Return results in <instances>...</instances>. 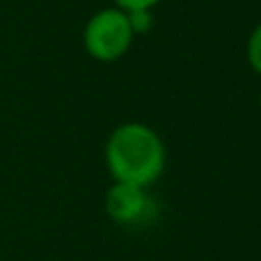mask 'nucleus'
<instances>
[{"mask_svg":"<svg viewBox=\"0 0 261 261\" xmlns=\"http://www.w3.org/2000/svg\"><path fill=\"white\" fill-rule=\"evenodd\" d=\"M149 197L147 188H140L124 181H113L106 193V213L119 225H133L147 216Z\"/></svg>","mask_w":261,"mask_h":261,"instance_id":"7ed1b4c3","label":"nucleus"},{"mask_svg":"<svg viewBox=\"0 0 261 261\" xmlns=\"http://www.w3.org/2000/svg\"><path fill=\"white\" fill-rule=\"evenodd\" d=\"M106 165L115 181L149 188L165 172V142L142 122L119 124L106 142Z\"/></svg>","mask_w":261,"mask_h":261,"instance_id":"f257e3e1","label":"nucleus"},{"mask_svg":"<svg viewBox=\"0 0 261 261\" xmlns=\"http://www.w3.org/2000/svg\"><path fill=\"white\" fill-rule=\"evenodd\" d=\"M115 7H119L122 12H142V9H149L151 12L153 7H156L158 3H163V0H113Z\"/></svg>","mask_w":261,"mask_h":261,"instance_id":"423d86ee","label":"nucleus"},{"mask_svg":"<svg viewBox=\"0 0 261 261\" xmlns=\"http://www.w3.org/2000/svg\"><path fill=\"white\" fill-rule=\"evenodd\" d=\"M259 108H261V90H259Z\"/></svg>","mask_w":261,"mask_h":261,"instance_id":"0eeeda50","label":"nucleus"},{"mask_svg":"<svg viewBox=\"0 0 261 261\" xmlns=\"http://www.w3.org/2000/svg\"><path fill=\"white\" fill-rule=\"evenodd\" d=\"M135 32L128 14L119 7H103L94 12L83 30V46L96 62H117L128 53Z\"/></svg>","mask_w":261,"mask_h":261,"instance_id":"f03ea898","label":"nucleus"},{"mask_svg":"<svg viewBox=\"0 0 261 261\" xmlns=\"http://www.w3.org/2000/svg\"><path fill=\"white\" fill-rule=\"evenodd\" d=\"M128 21H130V28H133L135 37L149 32V30H151V25H153V16H151V12H149V9H142V12H130L128 14Z\"/></svg>","mask_w":261,"mask_h":261,"instance_id":"39448f33","label":"nucleus"},{"mask_svg":"<svg viewBox=\"0 0 261 261\" xmlns=\"http://www.w3.org/2000/svg\"><path fill=\"white\" fill-rule=\"evenodd\" d=\"M245 55H248V64L252 67V71L261 76V23L254 25V30L250 32L248 46H245Z\"/></svg>","mask_w":261,"mask_h":261,"instance_id":"20e7f679","label":"nucleus"}]
</instances>
